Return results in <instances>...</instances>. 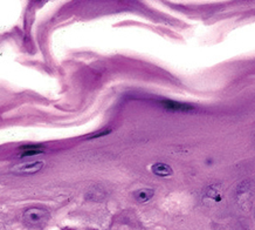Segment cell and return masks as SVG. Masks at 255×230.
Wrapping results in <instances>:
<instances>
[{"instance_id": "obj_1", "label": "cell", "mask_w": 255, "mask_h": 230, "mask_svg": "<svg viewBox=\"0 0 255 230\" xmlns=\"http://www.w3.org/2000/svg\"><path fill=\"white\" fill-rule=\"evenodd\" d=\"M48 219H49V213L46 209L39 208V207L29 208L23 213V222L27 225L34 227V228L45 225Z\"/></svg>"}, {"instance_id": "obj_2", "label": "cell", "mask_w": 255, "mask_h": 230, "mask_svg": "<svg viewBox=\"0 0 255 230\" xmlns=\"http://www.w3.org/2000/svg\"><path fill=\"white\" fill-rule=\"evenodd\" d=\"M45 163L42 161H35V162H27V163L20 164L14 167L12 170L18 173V174H34L36 172H39L42 168Z\"/></svg>"}, {"instance_id": "obj_3", "label": "cell", "mask_w": 255, "mask_h": 230, "mask_svg": "<svg viewBox=\"0 0 255 230\" xmlns=\"http://www.w3.org/2000/svg\"><path fill=\"white\" fill-rule=\"evenodd\" d=\"M160 105L163 108L170 110V112H189V110L193 109L191 105L181 103V102L173 101V100H163V101H160Z\"/></svg>"}, {"instance_id": "obj_4", "label": "cell", "mask_w": 255, "mask_h": 230, "mask_svg": "<svg viewBox=\"0 0 255 230\" xmlns=\"http://www.w3.org/2000/svg\"><path fill=\"white\" fill-rule=\"evenodd\" d=\"M151 170L155 175L159 176V177H167V176L172 175L173 170L169 164L163 163V162H157V163L152 164Z\"/></svg>"}, {"instance_id": "obj_5", "label": "cell", "mask_w": 255, "mask_h": 230, "mask_svg": "<svg viewBox=\"0 0 255 230\" xmlns=\"http://www.w3.org/2000/svg\"><path fill=\"white\" fill-rule=\"evenodd\" d=\"M153 194H155L153 189H150V188H143V189H139V190L134 193L135 198L138 201L139 203L148 202L149 200H151L153 197Z\"/></svg>"}, {"instance_id": "obj_6", "label": "cell", "mask_w": 255, "mask_h": 230, "mask_svg": "<svg viewBox=\"0 0 255 230\" xmlns=\"http://www.w3.org/2000/svg\"><path fill=\"white\" fill-rule=\"evenodd\" d=\"M43 150L42 149H23L21 153V157H27V156H33V155H39V154H42Z\"/></svg>"}, {"instance_id": "obj_7", "label": "cell", "mask_w": 255, "mask_h": 230, "mask_svg": "<svg viewBox=\"0 0 255 230\" xmlns=\"http://www.w3.org/2000/svg\"><path fill=\"white\" fill-rule=\"evenodd\" d=\"M110 129H106V131H98V133H95L94 135H91V136H89V139H96V137H101V136H104V135H106V134H109L110 133Z\"/></svg>"}]
</instances>
